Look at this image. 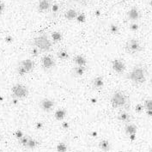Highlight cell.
Instances as JSON below:
<instances>
[{"label": "cell", "mask_w": 152, "mask_h": 152, "mask_svg": "<svg viewBox=\"0 0 152 152\" xmlns=\"http://www.w3.org/2000/svg\"><path fill=\"white\" fill-rule=\"evenodd\" d=\"M136 137H137V133L136 134H131V135H129V138H130V140H131V141H134V140H136Z\"/></svg>", "instance_id": "38"}, {"label": "cell", "mask_w": 152, "mask_h": 152, "mask_svg": "<svg viewBox=\"0 0 152 152\" xmlns=\"http://www.w3.org/2000/svg\"><path fill=\"white\" fill-rule=\"evenodd\" d=\"M151 152H152V148H151Z\"/></svg>", "instance_id": "46"}, {"label": "cell", "mask_w": 152, "mask_h": 152, "mask_svg": "<svg viewBox=\"0 0 152 152\" xmlns=\"http://www.w3.org/2000/svg\"><path fill=\"white\" fill-rule=\"evenodd\" d=\"M109 31H110V33L112 34H118L120 33V28L116 24H110V26H109Z\"/></svg>", "instance_id": "23"}, {"label": "cell", "mask_w": 152, "mask_h": 152, "mask_svg": "<svg viewBox=\"0 0 152 152\" xmlns=\"http://www.w3.org/2000/svg\"><path fill=\"white\" fill-rule=\"evenodd\" d=\"M55 107V102L50 98H44L40 101V107L44 112H51Z\"/></svg>", "instance_id": "9"}, {"label": "cell", "mask_w": 152, "mask_h": 152, "mask_svg": "<svg viewBox=\"0 0 152 152\" xmlns=\"http://www.w3.org/2000/svg\"><path fill=\"white\" fill-rule=\"evenodd\" d=\"M4 40H5L7 43H12V42L14 41V38H13V36H12V35L8 34V35H6V36H5Z\"/></svg>", "instance_id": "34"}, {"label": "cell", "mask_w": 152, "mask_h": 152, "mask_svg": "<svg viewBox=\"0 0 152 152\" xmlns=\"http://www.w3.org/2000/svg\"><path fill=\"white\" fill-rule=\"evenodd\" d=\"M39 144H40V143H39L35 138H33L31 137H29L27 145H26L25 148H27V149H28V150H34V149H35Z\"/></svg>", "instance_id": "20"}, {"label": "cell", "mask_w": 152, "mask_h": 152, "mask_svg": "<svg viewBox=\"0 0 152 152\" xmlns=\"http://www.w3.org/2000/svg\"><path fill=\"white\" fill-rule=\"evenodd\" d=\"M56 65V61L53 56L48 54V55H44L41 58V67L48 71V70H52L53 68H54V66Z\"/></svg>", "instance_id": "7"}, {"label": "cell", "mask_w": 152, "mask_h": 152, "mask_svg": "<svg viewBox=\"0 0 152 152\" xmlns=\"http://www.w3.org/2000/svg\"><path fill=\"white\" fill-rule=\"evenodd\" d=\"M28 138H29V137L28 136H25L24 135L23 137H21L19 140H18V142H19V144H21L22 146H23V147H26V145H27V143H28Z\"/></svg>", "instance_id": "27"}, {"label": "cell", "mask_w": 152, "mask_h": 152, "mask_svg": "<svg viewBox=\"0 0 152 152\" xmlns=\"http://www.w3.org/2000/svg\"><path fill=\"white\" fill-rule=\"evenodd\" d=\"M117 119L124 123H129L132 120V116L130 115V113L126 111H122L119 113V115L117 116Z\"/></svg>", "instance_id": "16"}, {"label": "cell", "mask_w": 152, "mask_h": 152, "mask_svg": "<svg viewBox=\"0 0 152 152\" xmlns=\"http://www.w3.org/2000/svg\"><path fill=\"white\" fill-rule=\"evenodd\" d=\"M90 135L93 137H96L97 136V132H92Z\"/></svg>", "instance_id": "42"}, {"label": "cell", "mask_w": 152, "mask_h": 152, "mask_svg": "<svg viewBox=\"0 0 152 152\" xmlns=\"http://www.w3.org/2000/svg\"><path fill=\"white\" fill-rule=\"evenodd\" d=\"M76 20H77L78 23H84L85 20H86V17H85L83 13V14H78L77 16V18H76Z\"/></svg>", "instance_id": "30"}, {"label": "cell", "mask_w": 152, "mask_h": 152, "mask_svg": "<svg viewBox=\"0 0 152 152\" xmlns=\"http://www.w3.org/2000/svg\"><path fill=\"white\" fill-rule=\"evenodd\" d=\"M72 1H74V2H79L80 0H72Z\"/></svg>", "instance_id": "44"}, {"label": "cell", "mask_w": 152, "mask_h": 152, "mask_svg": "<svg viewBox=\"0 0 152 152\" xmlns=\"http://www.w3.org/2000/svg\"><path fill=\"white\" fill-rule=\"evenodd\" d=\"M52 0H39L37 4V10L40 13L48 12L52 6Z\"/></svg>", "instance_id": "10"}, {"label": "cell", "mask_w": 152, "mask_h": 152, "mask_svg": "<svg viewBox=\"0 0 152 152\" xmlns=\"http://www.w3.org/2000/svg\"><path fill=\"white\" fill-rule=\"evenodd\" d=\"M127 17H128V19L130 21H132V22L137 21L141 17V14H140L139 10L137 7L131 8L128 10V12H127Z\"/></svg>", "instance_id": "11"}, {"label": "cell", "mask_w": 152, "mask_h": 152, "mask_svg": "<svg viewBox=\"0 0 152 152\" xmlns=\"http://www.w3.org/2000/svg\"><path fill=\"white\" fill-rule=\"evenodd\" d=\"M5 9H6V6H5L4 2L2 1V0H0V16H2L4 13Z\"/></svg>", "instance_id": "31"}, {"label": "cell", "mask_w": 152, "mask_h": 152, "mask_svg": "<svg viewBox=\"0 0 152 152\" xmlns=\"http://www.w3.org/2000/svg\"><path fill=\"white\" fill-rule=\"evenodd\" d=\"M146 77H147L146 70L140 65L135 66L132 70V72H130V73L127 75V78L129 80H131L136 84L144 83L146 81Z\"/></svg>", "instance_id": "1"}, {"label": "cell", "mask_w": 152, "mask_h": 152, "mask_svg": "<svg viewBox=\"0 0 152 152\" xmlns=\"http://www.w3.org/2000/svg\"><path fill=\"white\" fill-rule=\"evenodd\" d=\"M51 10H52V12H53V14H58V11H59V5L58 4H52V6H51Z\"/></svg>", "instance_id": "28"}, {"label": "cell", "mask_w": 152, "mask_h": 152, "mask_svg": "<svg viewBox=\"0 0 152 152\" xmlns=\"http://www.w3.org/2000/svg\"><path fill=\"white\" fill-rule=\"evenodd\" d=\"M144 110H145V108H144V106L143 103H137L135 106V112L137 113H142Z\"/></svg>", "instance_id": "26"}, {"label": "cell", "mask_w": 152, "mask_h": 152, "mask_svg": "<svg viewBox=\"0 0 152 152\" xmlns=\"http://www.w3.org/2000/svg\"><path fill=\"white\" fill-rule=\"evenodd\" d=\"M57 57L60 59V60H67L68 58H69V57H70V54H69V53H68V51L66 50V49H64V48H61V49H59L58 51V53H57Z\"/></svg>", "instance_id": "19"}, {"label": "cell", "mask_w": 152, "mask_h": 152, "mask_svg": "<svg viewBox=\"0 0 152 152\" xmlns=\"http://www.w3.org/2000/svg\"><path fill=\"white\" fill-rule=\"evenodd\" d=\"M125 50L129 54H134V53H137L141 52L143 50V47L141 45V42L138 40L130 39L126 43Z\"/></svg>", "instance_id": "6"}, {"label": "cell", "mask_w": 152, "mask_h": 152, "mask_svg": "<svg viewBox=\"0 0 152 152\" xmlns=\"http://www.w3.org/2000/svg\"><path fill=\"white\" fill-rule=\"evenodd\" d=\"M40 50L35 47H33L32 49H31V54H32L34 57H37L39 54H40Z\"/></svg>", "instance_id": "32"}, {"label": "cell", "mask_w": 152, "mask_h": 152, "mask_svg": "<svg viewBox=\"0 0 152 152\" xmlns=\"http://www.w3.org/2000/svg\"><path fill=\"white\" fill-rule=\"evenodd\" d=\"M0 141H1V136H0Z\"/></svg>", "instance_id": "47"}, {"label": "cell", "mask_w": 152, "mask_h": 152, "mask_svg": "<svg viewBox=\"0 0 152 152\" xmlns=\"http://www.w3.org/2000/svg\"><path fill=\"white\" fill-rule=\"evenodd\" d=\"M128 103V98L122 91H116L111 97V105L113 108L125 107Z\"/></svg>", "instance_id": "3"}, {"label": "cell", "mask_w": 152, "mask_h": 152, "mask_svg": "<svg viewBox=\"0 0 152 152\" xmlns=\"http://www.w3.org/2000/svg\"><path fill=\"white\" fill-rule=\"evenodd\" d=\"M92 85L96 89H101L104 86V78L102 76H97L92 81Z\"/></svg>", "instance_id": "13"}, {"label": "cell", "mask_w": 152, "mask_h": 152, "mask_svg": "<svg viewBox=\"0 0 152 152\" xmlns=\"http://www.w3.org/2000/svg\"><path fill=\"white\" fill-rule=\"evenodd\" d=\"M143 104L145 110H152V99H146Z\"/></svg>", "instance_id": "25"}, {"label": "cell", "mask_w": 152, "mask_h": 152, "mask_svg": "<svg viewBox=\"0 0 152 152\" xmlns=\"http://www.w3.org/2000/svg\"><path fill=\"white\" fill-rule=\"evenodd\" d=\"M138 28H139V25L137 23H135V22H133V23H132L130 24V29L132 31H133V32L137 31Z\"/></svg>", "instance_id": "29"}, {"label": "cell", "mask_w": 152, "mask_h": 152, "mask_svg": "<svg viewBox=\"0 0 152 152\" xmlns=\"http://www.w3.org/2000/svg\"><path fill=\"white\" fill-rule=\"evenodd\" d=\"M62 128L65 129V130L69 129L70 128V124L68 122H63L62 123Z\"/></svg>", "instance_id": "36"}, {"label": "cell", "mask_w": 152, "mask_h": 152, "mask_svg": "<svg viewBox=\"0 0 152 152\" xmlns=\"http://www.w3.org/2000/svg\"><path fill=\"white\" fill-rule=\"evenodd\" d=\"M34 65H35L34 62L32 59L26 58V59H23V60L19 62V64L17 65V68H16V72H17L19 76L24 77L28 73L32 72L34 69Z\"/></svg>", "instance_id": "4"}, {"label": "cell", "mask_w": 152, "mask_h": 152, "mask_svg": "<svg viewBox=\"0 0 152 152\" xmlns=\"http://www.w3.org/2000/svg\"><path fill=\"white\" fill-rule=\"evenodd\" d=\"M33 47L37 48L40 51H42V52H48L52 50L53 43L48 39L47 34H40L34 38Z\"/></svg>", "instance_id": "2"}, {"label": "cell", "mask_w": 152, "mask_h": 152, "mask_svg": "<svg viewBox=\"0 0 152 152\" xmlns=\"http://www.w3.org/2000/svg\"><path fill=\"white\" fill-rule=\"evenodd\" d=\"M85 72H86V67L85 66H77V65H76L73 68V74H74L75 77H83L84 75Z\"/></svg>", "instance_id": "18"}, {"label": "cell", "mask_w": 152, "mask_h": 152, "mask_svg": "<svg viewBox=\"0 0 152 152\" xmlns=\"http://www.w3.org/2000/svg\"><path fill=\"white\" fill-rule=\"evenodd\" d=\"M77 15H78V13L76 10L69 9L64 12V18L68 21H74V20H76Z\"/></svg>", "instance_id": "14"}, {"label": "cell", "mask_w": 152, "mask_h": 152, "mask_svg": "<svg viewBox=\"0 0 152 152\" xmlns=\"http://www.w3.org/2000/svg\"><path fill=\"white\" fill-rule=\"evenodd\" d=\"M66 110L64 108H59L56 110V112L54 113V117L57 120H63L64 119V117L66 116Z\"/></svg>", "instance_id": "21"}, {"label": "cell", "mask_w": 152, "mask_h": 152, "mask_svg": "<svg viewBox=\"0 0 152 152\" xmlns=\"http://www.w3.org/2000/svg\"><path fill=\"white\" fill-rule=\"evenodd\" d=\"M145 113L148 117H152V110H145Z\"/></svg>", "instance_id": "41"}, {"label": "cell", "mask_w": 152, "mask_h": 152, "mask_svg": "<svg viewBox=\"0 0 152 152\" xmlns=\"http://www.w3.org/2000/svg\"><path fill=\"white\" fill-rule=\"evenodd\" d=\"M56 149L58 152H66L68 150V146L64 143H59L57 145Z\"/></svg>", "instance_id": "24"}, {"label": "cell", "mask_w": 152, "mask_h": 152, "mask_svg": "<svg viewBox=\"0 0 152 152\" xmlns=\"http://www.w3.org/2000/svg\"><path fill=\"white\" fill-rule=\"evenodd\" d=\"M95 16L96 17H99V16H102V11H101V10H99V9H97L96 11H95Z\"/></svg>", "instance_id": "37"}, {"label": "cell", "mask_w": 152, "mask_h": 152, "mask_svg": "<svg viewBox=\"0 0 152 152\" xmlns=\"http://www.w3.org/2000/svg\"><path fill=\"white\" fill-rule=\"evenodd\" d=\"M137 131V127L136 125L132 124V123H129L125 127V132L126 135H131V134H136Z\"/></svg>", "instance_id": "17"}, {"label": "cell", "mask_w": 152, "mask_h": 152, "mask_svg": "<svg viewBox=\"0 0 152 152\" xmlns=\"http://www.w3.org/2000/svg\"><path fill=\"white\" fill-rule=\"evenodd\" d=\"M11 93H12V96L16 97L17 99H24L26 97H28L29 91L28 88H27L25 85L22 84V83H16L12 86L11 88Z\"/></svg>", "instance_id": "5"}, {"label": "cell", "mask_w": 152, "mask_h": 152, "mask_svg": "<svg viewBox=\"0 0 152 152\" xmlns=\"http://www.w3.org/2000/svg\"><path fill=\"white\" fill-rule=\"evenodd\" d=\"M98 146L99 148L104 152H108L110 150H111V144L108 140L107 139H102L99 144H98Z\"/></svg>", "instance_id": "15"}, {"label": "cell", "mask_w": 152, "mask_h": 152, "mask_svg": "<svg viewBox=\"0 0 152 152\" xmlns=\"http://www.w3.org/2000/svg\"><path fill=\"white\" fill-rule=\"evenodd\" d=\"M3 100H4V97H2V96H1V97H0V101H1V102H2V101H3Z\"/></svg>", "instance_id": "43"}, {"label": "cell", "mask_w": 152, "mask_h": 152, "mask_svg": "<svg viewBox=\"0 0 152 152\" xmlns=\"http://www.w3.org/2000/svg\"><path fill=\"white\" fill-rule=\"evenodd\" d=\"M51 36H52V40H53L54 42H60V41H62L63 40V34H62V33L58 32V31H54V32H53L51 34Z\"/></svg>", "instance_id": "22"}, {"label": "cell", "mask_w": 152, "mask_h": 152, "mask_svg": "<svg viewBox=\"0 0 152 152\" xmlns=\"http://www.w3.org/2000/svg\"><path fill=\"white\" fill-rule=\"evenodd\" d=\"M18 102H19V99H17L16 97H13L12 99V103L14 105H17L18 104Z\"/></svg>", "instance_id": "40"}, {"label": "cell", "mask_w": 152, "mask_h": 152, "mask_svg": "<svg viewBox=\"0 0 152 152\" xmlns=\"http://www.w3.org/2000/svg\"><path fill=\"white\" fill-rule=\"evenodd\" d=\"M150 5H151V7H152V0L150 2Z\"/></svg>", "instance_id": "45"}, {"label": "cell", "mask_w": 152, "mask_h": 152, "mask_svg": "<svg viewBox=\"0 0 152 152\" xmlns=\"http://www.w3.org/2000/svg\"><path fill=\"white\" fill-rule=\"evenodd\" d=\"M43 123L42 122H38V123H36L35 124V127L36 129H38V130H41V129L43 128Z\"/></svg>", "instance_id": "35"}, {"label": "cell", "mask_w": 152, "mask_h": 152, "mask_svg": "<svg viewBox=\"0 0 152 152\" xmlns=\"http://www.w3.org/2000/svg\"><path fill=\"white\" fill-rule=\"evenodd\" d=\"M0 152H3V151H1V150H0Z\"/></svg>", "instance_id": "48"}, {"label": "cell", "mask_w": 152, "mask_h": 152, "mask_svg": "<svg viewBox=\"0 0 152 152\" xmlns=\"http://www.w3.org/2000/svg\"><path fill=\"white\" fill-rule=\"evenodd\" d=\"M14 135H15V137H16L18 140H19L21 137H23L24 136L23 132L21 130H17V131H16V132H15V133H14Z\"/></svg>", "instance_id": "33"}, {"label": "cell", "mask_w": 152, "mask_h": 152, "mask_svg": "<svg viewBox=\"0 0 152 152\" xmlns=\"http://www.w3.org/2000/svg\"><path fill=\"white\" fill-rule=\"evenodd\" d=\"M90 102H91L92 104H96V102H97V98H96V97H92V98H90Z\"/></svg>", "instance_id": "39"}, {"label": "cell", "mask_w": 152, "mask_h": 152, "mask_svg": "<svg viewBox=\"0 0 152 152\" xmlns=\"http://www.w3.org/2000/svg\"><path fill=\"white\" fill-rule=\"evenodd\" d=\"M73 63L77 66H87V59L83 54H77L73 58Z\"/></svg>", "instance_id": "12"}, {"label": "cell", "mask_w": 152, "mask_h": 152, "mask_svg": "<svg viewBox=\"0 0 152 152\" xmlns=\"http://www.w3.org/2000/svg\"><path fill=\"white\" fill-rule=\"evenodd\" d=\"M111 67H112L113 71L115 73L121 74L126 71V63L123 59L116 58V59H113L111 62Z\"/></svg>", "instance_id": "8"}]
</instances>
